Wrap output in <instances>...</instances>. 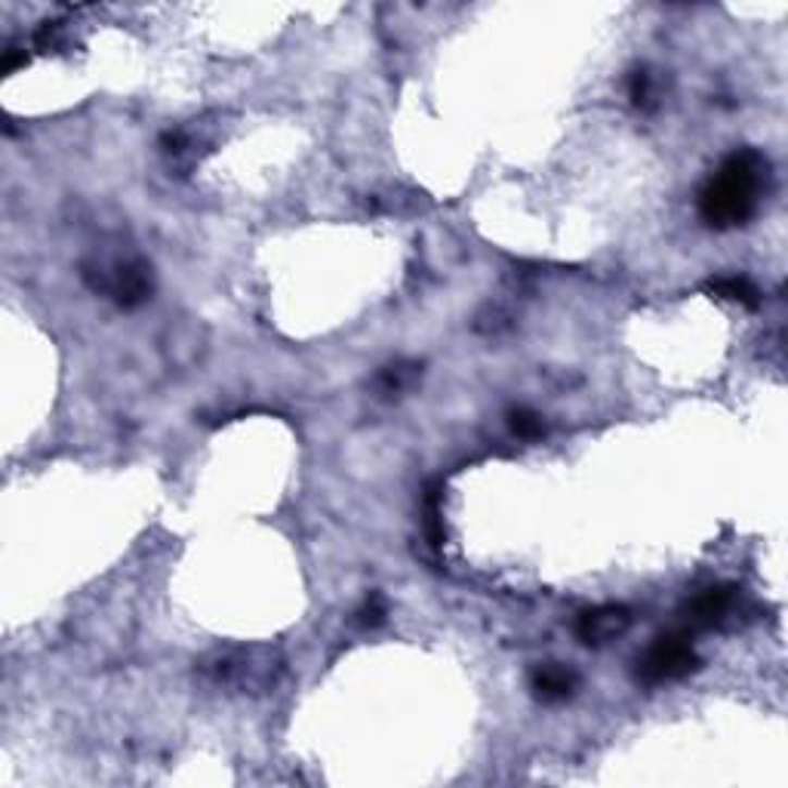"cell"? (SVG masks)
<instances>
[{
    "label": "cell",
    "instance_id": "1",
    "mask_svg": "<svg viewBox=\"0 0 788 788\" xmlns=\"http://www.w3.org/2000/svg\"><path fill=\"white\" fill-rule=\"evenodd\" d=\"M771 180V163L761 151L742 148L721 163L699 195V213L712 229L742 225L758 207V197Z\"/></svg>",
    "mask_w": 788,
    "mask_h": 788
},
{
    "label": "cell",
    "instance_id": "2",
    "mask_svg": "<svg viewBox=\"0 0 788 788\" xmlns=\"http://www.w3.org/2000/svg\"><path fill=\"white\" fill-rule=\"evenodd\" d=\"M699 668V656L687 631H668L647 647L644 656L638 660V678L650 687L656 684L678 681Z\"/></svg>",
    "mask_w": 788,
    "mask_h": 788
},
{
    "label": "cell",
    "instance_id": "3",
    "mask_svg": "<svg viewBox=\"0 0 788 788\" xmlns=\"http://www.w3.org/2000/svg\"><path fill=\"white\" fill-rule=\"evenodd\" d=\"M84 278L96 293H106L124 308H136L151 296V269L139 259H124L111 266H87Z\"/></svg>",
    "mask_w": 788,
    "mask_h": 788
},
{
    "label": "cell",
    "instance_id": "4",
    "mask_svg": "<svg viewBox=\"0 0 788 788\" xmlns=\"http://www.w3.org/2000/svg\"><path fill=\"white\" fill-rule=\"evenodd\" d=\"M207 672L216 681L234 684L241 690H262L278 681L281 660L271 650H237V653L216 656L213 663L207 665Z\"/></svg>",
    "mask_w": 788,
    "mask_h": 788
},
{
    "label": "cell",
    "instance_id": "5",
    "mask_svg": "<svg viewBox=\"0 0 788 788\" xmlns=\"http://www.w3.org/2000/svg\"><path fill=\"white\" fill-rule=\"evenodd\" d=\"M631 626V613L623 604H604V607L586 610L576 619V635L582 644L601 647L616 641L619 635H626Z\"/></svg>",
    "mask_w": 788,
    "mask_h": 788
},
{
    "label": "cell",
    "instance_id": "6",
    "mask_svg": "<svg viewBox=\"0 0 788 788\" xmlns=\"http://www.w3.org/2000/svg\"><path fill=\"white\" fill-rule=\"evenodd\" d=\"M207 348V330L195 321L173 323L163 336V355L176 367H192Z\"/></svg>",
    "mask_w": 788,
    "mask_h": 788
},
{
    "label": "cell",
    "instance_id": "7",
    "mask_svg": "<svg viewBox=\"0 0 788 788\" xmlns=\"http://www.w3.org/2000/svg\"><path fill=\"white\" fill-rule=\"evenodd\" d=\"M736 604V589L730 586H717V589H705L699 591L693 601H687V619L693 623V626H715L721 623Z\"/></svg>",
    "mask_w": 788,
    "mask_h": 788
},
{
    "label": "cell",
    "instance_id": "8",
    "mask_svg": "<svg viewBox=\"0 0 788 788\" xmlns=\"http://www.w3.org/2000/svg\"><path fill=\"white\" fill-rule=\"evenodd\" d=\"M576 672H570L567 665L549 663L537 668L533 675V690H537L539 699L545 702H557V699H567L576 690Z\"/></svg>",
    "mask_w": 788,
    "mask_h": 788
},
{
    "label": "cell",
    "instance_id": "9",
    "mask_svg": "<svg viewBox=\"0 0 788 788\" xmlns=\"http://www.w3.org/2000/svg\"><path fill=\"white\" fill-rule=\"evenodd\" d=\"M419 377V367L416 364H392V367H385L377 379V389L382 394H401L404 389H410L413 382Z\"/></svg>",
    "mask_w": 788,
    "mask_h": 788
},
{
    "label": "cell",
    "instance_id": "10",
    "mask_svg": "<svg viewBox=\"0 0 788 788\" xmlns=\"http://www.w3.org/2000/svg\"><path fill=\"white\" fill-rule=\"evenodd\" d=\"M712 290H715L717 296H724V299L758 308V290L746 278H717V281H712Z\"/></svg>",
    "mask_w": 788,
    "mask_h": 788
},
{
    "label": "cell",
    "instance_id": "11",
    "mask_svg": "<svg viewBox=\"0 0 788 788\" xmlns=\"http://www.w3.org/2000/svg\"><path fill=\"white\" fill-rule=\"evenodd\" d=\"M508 429L515 431L518 438H539L545 426L539 419V413L527 410V407H518V410L508 413Z\"/></svg>",
    "mask_w": 788,
    "mask_h": 788
},
{
    "label": "cell",
    "instance_id": "12",
    "mask_svg": "<svg viewBox=\"0 0 788 788\" xmlns=\"http://www.w3.org/2000/svg\"><path fill=\"white\" fill-rule=\"evenodd\" d=\"M628 99H631V106L638 108L650 106V99H653V77H650L647 69H635V72H631V81H628Z\"/></svg>",
    "mask_w": 788,
    "mask_h": 788
},
{
    "label": "cell",
    "instance_id": "13",
    "mask_svg": "<svg viewBox=\"0 0 788 788\" xmlns=\"http://www.w3.org/2000/svg\"><path fill=\"white\" fill-rule=\"evenodd\" d=\"M358 623L364 628H377L385 623V601L373 594V598H367V604L358 610Z\"/></svg>",
    "mask_w": 788,
    "mask_h": 788
}]
</instances>
